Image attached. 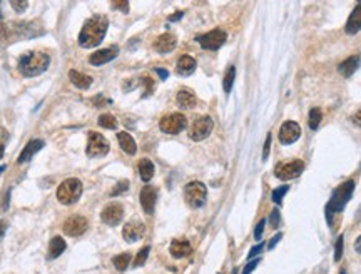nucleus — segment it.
<instances>
[{
    "mask_svg": "<svg viewBox=\"0 0 361 274\" xmlns=\"http://www.w3.org/2000/svg\"><path fill=\"white\" fill-rule=\"evenodd\" d=\"M109 27V19L106 15H94L85 22L79 34V44L80 47L90 49L95 47L102 42V39L106 37V32Z\"/></svg>",
    "mask_w": 361,
    "mask_h": 274,
    "instance_id": "obj_1",
    "label": "nucleus"
},
{
    "mask_svg": "<svg viewBox=\"0 0 361 274\" xmlns=\"http://www.w3.org/2000/svg\"><path fill=\"white\" fill-rule=\"evenodd\" d=\"M50 64V57L44 52H27L20 57L19 61V70L25 77H35L40 75L42 72L47 70Z\"/></svg>",
    "mask_w": 361,
    "mask_h": 274,
    "instance_id": "obj_2",
    "label": "nucleus"
},
{
    "mask_svg": "<svg viewBox=\"0 0 361 274\" xmlns=\"http://www.w3.org/2000/svg\"><path fill=\"white\" fill-rule=\"evenodd\" d=\"M355 191V182L353 181H346L343 182L341 186H338L335 189V193H333L330 203L326 206V219L328 222H333V214L336 212H341L343 209H345V206L348 204V201L351 198V194H353Z\"/></svg>",
    "mask_w": 361,
    "mask_h": 274,
    "instance_id": "obj_3",
    "label": "nucleus"
},
{
    "mask_svg": "<svg viewBox=\"0 0 361 274\" xmlns=\"http://www.w3.org/2000/svg\"><path fill=\"white\" fill-rule=\"evenodd\" d=\"M82 191H84L82 182L79 179H75V177H71V179H66L61 186H59L57 199L61 201L62 204H66V206L75 204L77 201L80 199Z\"/></svg>",
    "mask_w": 361,
    "mask_h": 274,
    "instance_id": "obj_4",
    "label": "nucleus"
},
{
    "mask_svg": "<svg viewBox=\"0 0 361 274\" xmlns=\"http://www.w3.org/2000/svg\"><path fill=\"white\" fill-rule=\"evenodd\" d=\"M206 198H208V189H206V186L203 184V182L194 181V182H189V184L186 186L184 199L191 207H194V209L201 207V206L206 203Z\"/></svg>",
    "mask_w": 361,
    "mask_h": 274,
    "instance_id": "obj_5",
    "label": "nucleus"
},
{
    "mask_svg": "<svg viewBox=\"0 0 361 274\" xmlns=\"http://www.w3.org/2000/svg\"><path fill=\"white\" fill-rule=\"evenodd\" d=\"M107 152H109V142L106 137L99 134V132H94V131L90 132L85 154L89 157H100V156H106Z\"/></svg>",
    "mask_w": 361,
    "mask_h": 274,
    "instance_id": "obj_6",
    "label": "nucleus"
},
{
    "mask_svg": "<svg viewBox=\"0 0 361 274\" xmlns=\"http://www.w3.org/2000/svg\"><path fill=\"white\" fill-rule=\"evenodd\" d=\"M303 171H304L303 161H291L288 164H278V166L274 167V176L281 181H289V179L298 177Z\"/></svg>",
    "mask_w": 361,
    "mask_h": 274,
    "instance_id": "obj_7",
    "label": "nucleus"
},
{
    "mask_svg": "<svg viewBox=\"0 0 361 274\" xmlns=\"http://www.w3.org/2000/svg\"><path fill=\"white\" fill-rule=\"evenodd\" d=\"M187 124L186 117L182 114L176 112V114H169V116L162 117L161 122H159V127H161L162 132L166 134H179V132L184 129Z\"/></svg>",
    "mask_w": 361,
    "mask_h": 274,
    "instance_id": "obj_8",
    "label": "nucleus"
},
{
    "mask_svg": "<svg viewBox=\"0 0 361 274\" xmlns=\"http://www.w3.org/2000/svg\"><path fill=\"white\" fill-rule=\"evenodd\" d=\"M198 42L201 44V47H203V49L217 50L219 47H222L224 42H226V32L221 30V29H214L211 32H208V34L199 35Z\"/></svg>",
    "mask_w": 361,
    "mask_h": 274,
    "instance_id": "obj_9",
    "label": "nucleus"
},
{
    "mask_svg": "<svg viewBox=\"0 0 361 274\" xmlns=\"http://www.w3.org/2000/svg\"><path fill=\"white\" fill-rule=\"evenodd\" d=\"M213 127H214V122L209 116L199 117V119H196L193 127H191L189 137L193 140H204L206 137H209V134L213 132Z\"/></svg>",
    "mask_w": 361,
    "mask_h": 274,
    "instance_id": "obj_10",
    "label": "nucleus"
},
{
    "mask_svg": "<svg viewBox=\"0 0 361 274\" xmlns=\"http://www.w3.org/2000/svg\"><path fill=\"white\" fill-rule=\"evenodd\" d=\"M87 226H89V222H87V219H85V217L72 216V217H69L66 222H64L62 231H64V234L77 237V236H82L85 231H87Z\"/></svg>",
    "mask_w": 361,
    "mask_h": 274,
    "instance_id": "obj_11",
    "label": "nucleus"
},
{
    "mask_svg": "<svg viewBox=\"0 0 361 274\" xmlns=\"http://www.w3.org/2000/svg\"><path fill=\"white\" fill-rule=\"evenodd\" d=\"M122 217H124V207L117 203L106 206L102 209V214H100V219L109 226H117L122 221Z\"/></svg>",
    "mask_w": 361,
    "mask_h": 274,
    "instance_id": "obj_12",
    "label": "nucleus"
},
{
    "mask_svg": "<svg viewBox=\"0 0 361 274\" xmlns=\"http://www.w3.org/2000/svg\"><path fill=\"white\" fill-rule=\"evenodd\" d=\"M301 137V127L293 121H288L280 129V142L281 144H293Z\"/></svg>",
    "mask_w": 361,
    "mask_h": 274,
    "instance_id": "obj_13",
    "label": "nucleus"
},
{
    "mask_svg": "<svg viewBox=\"0 0 361 274\" xmlns=\"http://www.w3.org/2000/svg\"><path fill=\"white\" fill-rule=\"evenodd\" d=\"M117 54H119V47H116V45H112L109 49H100L89 57V62L92 66H104V64L114 61L117 57Z\"/></svg>",
    "mask_w": 361,
    "mask_h": 274,
    "instance_id": "obj_14",
    "label": "nucleus"
},
{
    "mask_svg": "<svg viewBox=\"0 0 361 274\" xmlns=\"http://www.w3.org/2000/svg\"><path fill=\"white\" fill-rule=\"evenodd\" d=\"M156 201H157V191L152 186H144V189L141 191V206H143L145 214L154 212Z\"/></svg>",
    "mask_w": 361,
    "mask_h": 274,
    "instance_id": "obj_15",
    "label": "nucleus"
},
{
    "mask_svg": "<svg viewBox=\"0 0 361 274\" xmlns=\"http://www.w3.org/2000/svg\"><path fill=\"white\" fill-rule=\"evenodd\" d=\"M122 236H124L127 243H136V241H139L144 236V224L141 221L127 222L124 229H122Z\"/></svg>",
    "mask_w": 361,
    "mask_h": 274,
    "instance_id": "obj_16",
    "label": "nucleus"
},
{
    "mask_svg": "<svg viewBox=\"0 0 361 274\" xmlns=\"http://www.w3.org/2000/svg\"><path fill=\"white\" fill-rule=\"evenodd\" d=\"M177 45V39L174 34H162L161 37H157V40L154 42V49L157 50L159 54H167L171 50H174Z\"/></svg>",
    "mask_w": 361,
    "mask_h": 274,
    "instance_id": "obj_17",
    "label": "nucleus"
},
{
    "mask_svg": "<svg viewBox=\"0 0 361 274\" xmlns=\"http://www.w3.org/2000/svg\"><path fill=\"white\" fill-rule=\"evenodd\" d=\"M191 244H189V241H186V239H174L171 243V246H169V253H171L172 258H176V259H181V258H186V256H189L191 254Z\"/></svg>",
    "mask_w": 361,
    "mask_h": 274,
    "instance_id": "obj_18",
    "label": "nucleus"
},
{
    "mask_svg": "<svg viewBox=\"0 0 361 274\" xmlns=\"http://www.w3.org/2000/svg\"><path fill=\"white\" fill-rule=\"evenodd\" d=\"M42 147H44V140H40V139L30 140V142L24 147V150L20 152L19 159H17V164H24L27 161H30V159L34 157V154H37Z\"/></svg>",
    "mask_w": 361,
    "mask_h": 274,
    "instance_id": "obj_19",
    "label": "nucleus"
},
{
    "mask_svg": "<svg viewBox=\"0 0 361 274\" xmlns=\"http://www.w3.org/2000/svg\"><path fill=\"white\" fill-rule=\"evenodd\" d=\"M345 30H346V34H350V35L358 34L361 30V2H358V5L355 7L353 12H351L350 19L346 22Z\"/></svg>",
    "mask_w": 361,
    "mask_h": 274,
    "instance_id": "obj_20",
    "label": "nucleus"
},
{
    "mask_svg": "<svg viewBox=\"0 0 361 274\" xmlns=\"http://www.w3.org/2000/svg\"><path fill=\"white\" fill-rule=\"evenodd\" d=\"M69 79H71V82L75 85L77 89H89L90 84H92V77L82 74V72H79V70L69 72Z\"/></svg>",
    "mask_w": 361,
    "mask_h": 274,
    "instance_id": "obj_21",
    "label": "nucleus"
},
{
    "mask_svg": "<svg viewBox=\"0 0 361 274\" xmlns=\"http://www.w3.org/2000/svg\"><path fill=\"white\" fill-rule=\"evenodd\" d=\"M176 70L179 75H191L196 70V61L191 56H182L179 61H177Z\"/></svg>",
    "mask_w": 361,
    "mask_h": 274,
    "instance_id": "obj_22",
    "label": "nucleus"
},
{
    "mask_svg": "<svg viewBox=\"0 0 361 274\" xmlns=\"http://www.w3.org/2000/svg\"><path fill=\"white\" fill-rule=\"evenodd\" d=\"M117 140H119V144H121L122 150L129 154V156H134V154L137 152L136 140L132 139L131 134H127V132H119V134H117Z\"/></svg>",
    "mask_w": 361,
    "mask_h": 274,
    "instance_id": "obj_23",
    "label": "nucleus"
},
{
    "mask_svg": "<svg viewBox=\"0 0 361 274\" xmlns=\"http://www.w3.org/2000/svg\"><path fill=\"white\" fill-rule=\"evenodd\" d=\"M358 67H360V57L355 56V57H350V59H346V61H343L340 64V67H338V72H340L343 77H350L355 74Z\"/></svg>",
    "mask_w": 361,
    "mask_h": 274,
    "instance_id": "obj_24",
    "label": "nucleus"
},
{
    "mask_svg": "<svg viewBox=\"0 0 361 274\" xmlns=\"http://www.w3.org/2000/svg\"><path fill=\"white\" fill-rule=\"evenodd\" d=\"M66 248H67V244H66V241H64V237H61V236L52 237V241H50V244H49V259L59 258V256L66 251Z\"/></svg>",
    "mask_w": 361,
    "mask_h": 274,
    "instance_id": "obj_25",
    "label": "nucleus"
},
{
    "mask_svg": "<svg viewBox=\"0 0 361 274\" xmlns=\"http://www.w3.org/2000/svg\"><path fill=\"white\" fill-rule=\"evenodd\" d=\"M177 104L184 109L194 107L196 106V95L191 92V90L182 89V90H179V94H177Z\"/></svg>",
    "mask_w": 361,
    "mask_h": 274,
    "instance_id": "obj_26",
    "label": "nucleus"
},
{
    "mask_svg": "<svg viewBox=\"0 0 361 274\" xmlns=\"http://www.w3.org/2000/svg\"><path fill=\"white\" fill-rule=\"evenodd\" d=\"M139 174L144 182H149L154 177V164L149 159H143L139 162Z\"/></svg>",
    "mask_w": 361,
    "mask_h": 274,
    "instance_id": "obj_27",
    "label": "nucleus"
},
{
    "mask_svg": "<svg viewBox=\"0 0 361 274\" xmlns=\"http://www.w3.org/2000/svg\"><path fill=\"white\" fill-rule=\"evenodd\" d=\"M129 263H131V254L129 253H122V254H119L112 259V264L116 266L117 271H126L127 266H129Z\"/></svg>",
    "mask_w": 361,
    "mask_h": 274,
    "instance_id": "obj_28",
    "label": "nucleus"
},
{
    "mask_svg": "<svg viewBox=\"0 0 361 274\" xmlns=\"http://www.w3.org/2000/svg\"><path fill=\"white\" fill-rule=\"evenodd\" d=\"M321 111H319L318 107H314L309 111V116H308V126H309V129H313V131H316L318 127H319V122H321Z\"/></svg>",
    "mask_w": 361,
    "mask_h": 274,
    "instance_id": "obj_29",
    "label": "nucleus"
},
{
    "mask_svg": "<svg viewBox=\"0 0 361 274\" xmlns=\"http://www.w3.org/2000/svg\"><path fill=\"white\" fill-rule=\"evenodd\" d=\"M99 126L104 127V129H116L117 127V119L112 116V114H102L99 117Z\"/></svg>",
    "mask_w": 361,
    "mask_h": 274,
    "instance_id": "obj_30",
    "label": "nucleus"
},
{
    "mask_svg": "<svg viewBox=\"0 0 361 274\" xmlns=\"http://www.w3.org/2000/svg\"><path fill=\"white\" fill-rule=\"evenodd\" d=\"M234 77H236V68L234 67H229L224 75V80H222V87H224V92L229 94L231 89H232V84H234Z\"/></svg>",
    "mask_w": 361,
    "mask_h": 274,
    "instance_id": "obj_31",
    "label": "nucleus"
},
{
    "mask_svg": "<svg viewBox=\"0 0 361 274\" xmlns=\"http://www.w3.org/2000/svg\"><path fill=\"white\" fill-rule=\"evenodd\" d=\"M149 253H150V248H149V246H145V248L141 249L139 253H137L136 259H134V266H136V268L143 266V264H144L145 261H147V256H149Z\"/></svg>",
    "mask_w": 361,
    "mask_h": 274,
    "instance_id": "obj_32",
    "label": "nucleus"
},
{
    "mask_svg": "<svg viewBox=\"0 0 361 274\" xmlns=\"http://www.w3.org/2000/svg\"><path fill=\"white\" fill-rule=\"evenodd\" d=\"M288 191H289V187H288V186H281V187H278V189H274L273 191V196H271L274 203L281 204L283 203V198H285V194L288 193Z\"/></svg>",
    "mask_w": 361,
    "mask_h": 274,
    "instance_id": "obj_33",
    "label": "nucleus"
},
{
    "mask_svg": "<svg viewBox=\"0 0 361 274\" xmlns=\"http://www.w3.org/2000/svg\"><path fill=\"white\" fill-rule=\"evenodd\" d=\"M127 189H129V182H127V181H121V182H119V184L112 189L111 196H119V194L126 193Z\"/></svg>",
    "mask_w": 361,
    "mask_h": 274,
    "instance_id": "obj_34",
    "label": "nucleus"
},
{
    "mask_svg": "<svg viewBox=\"0 0 361 274\" xmlns=\"http://www.w3.org/2000/svg\"><path fill=\"white\" fill-rule=\"evenodd\" d=\"M343 243H345V239H343V236H340L336 239V246H335V261H340L341 256H343Z\"/></svg>",
    "mask_w": 361,
    "mask_h": 274,
    "instance_id": "obj_35",
    "label": "nucleus"
},
{
    "mask_svg": "<svg viewBox=\"0 0 361 274\" xmlns=\"http://www.w3.org/2000/svg\"><path fill=\"white\" fill-rule=\"evenodd\" d=\"M280 219H281L280 211H278V209H273V211H271V216H269V226L276 229V227L280 226Z\"/></svg>",
    "mask_w": 361,
    "mask_h": 274,
    "instance_id": "obj_36",
    "label": "nucleus"
},
{
    "mask_svg": "<svg viewBox=\"0 0 361 274\" xmlns=\"http://www.w3.org/2000/svg\"><path fill=\"white\" fill-rule=\"evenodd\" d=\"M8 134L5 129H0V159L3 157V152H5V140H7Z\"/></svg>",
    "mask_w": 361,
    "mask_h": 274,
    "instance_id": "obj_37",
    "label": "nucleus"
},
{
    "mask_svg": "<svg viewBox=\"0 0 361 274\" xmlns=\"http://www.w3.org/2000/svg\"><path fill=\"white\" fill-rule=\"evenodd\" d=\"M10 5L13 7V10L20 13V12H24L27 7H29V2H24V0H22V2H17V0H12Z\"/></svg>",
    "mask_w": 361,
    "mask_h": 274,
    "instance_id": "obj_38",
    "label": "nucleus"
},
{
    "mask_svg": "<svg viewBox=\"0 0 361 274\" xmlns=\"http://www.w3.org/2000/svg\"><path fill=\"white\" fill-rule=\"evenodd\" d=\"M269 150H271V132L266 136V142H264V149H263V161H266L268 159Z\"/></svg>",
    "mask_w": 361,
    "mask_h": 274,
    "instance_id": "obj_39",
    "label": "nucleus"
},
{
    "mask_svg": "<svg viewBox=\"0 0 361 274\" xmlns=\"http://www.w3.org/2000/svg\"><path fill=\"white\" fill-rule=\"evenodd\" d=\"M264 226H266V221L264 219H261V221L258 222V226H256V229H254V239H261V236H263V231H264Z\"/></svg>",
    "mask_w": 361,
    "mask_h": 274,
    "instance_id": "obj_40",
    "label": "nucleus"
},
{
    "mask_svg": "<svg viewBox=\"0 0 361 274\" xmlns=\"http://www.w3.org/2000/svg\"><path fill=\"white\" fill-rule=\"evenodd\" d=\"M112 7H114V8H121V10L124 12V13L129 12V2H126V0H119V2H112Z\"/></svg>",
    "mask_w": 361,
    "mask_h": 274,
    "instance_id": "obj_41",
    "label": "nucleus"
},
{
    "mask_svg": "<svg viewBox=\"0 0 361 274\" xmlns=\"http://www.w3.org/2000/svg\"><path fill=\"white\" fill-rule=\"evenodd\" d=\"M259 264V259H256V261H251V263H248L246 264V268H244V271H243V274H251L256 269V266H258Z\"/></svg>",
    "mask_w": 361,
    "mask_h": 274,
    "instance_id": "obj_42",
    "label": "nucleus"
},
{
    "mask_svg": "<svg viewBox=\"0 0 361 274\" xmlns=\"http://www.w3.org/2000/svg\"><path fill=\"white\" fill-rule=\"evenodd\" d=\"M263 248H264V244H263V243H259L258 246H254V248L249 251V259H251V258H254L256 254H259V253H261Z\"/></svg>",
    "mask_w": 361,
    "mask_h": 274,
    "instance_id": "obj_43",
    "label": "nucleus"
},
{
    "mask_svg": "<svg viewBox=\"0 0 361 274\" xmlns=\"http://www.w3.org/2000/svg\"><path fill=\"white\" fill-rule=\"evenodd\" d=\"M281 237H283V234H281V232H278V234H276V236H274V237H273V239H271V243H269V244H268V248H269V249H273V248H274V246H276L278 243H280V239H281Z\"/></svg>",
    "mask_w": 361,
    "mask_h": 274,
    "instance_id": "obj_44",
    "label": "nucleus"
},
{
    "mask_svg": "<svg viewBox=\"0 0 361 274\" xmlns=\"http://www.w3.org/2000/svg\"><path fill=\"white\" fill-rule=\"evenodd\" d=\"M351 119H353V124H355V126H358V127H361V109H360V111H358V112H356V114H355V116H353V117H351Z\"/></svg>",
    "mask_w": 361,
    "mask_h": 274,
    "instance_id": "obj_45",
    "label": "nucleus"
},
{
    "mask_svg": "<svg viewBox=\"0 0 361 274\" xmlns=\"http://www.w3.org/2000/svg\"><path fill=\"white\" fill-rule=\"evenodd\" d=\"M5 231H7V222L0 221V241H2V237H3V234H5Z\"/></svg>",
    "mask_w": 361,
    "mask_h": 274,
    "instance_id": "obj_46",
    "label": "nucleus"
},
{
    "mask_svg": "<svg viewBox=\"0 0 361 274\" xmlns=\"http://www.w3.org/2000/svg\"><path fill=\"white\" fill-rule=\"evenodd\" d=\"M156 72H157L159 75H161V79H162V80H166V79H167V75H169V72H167V70H164V68H156Z\"/></svg>",
    "mask_w": 361,
    "mask_h": 274,
    "instance_id": "obj_47",
    "label": "nucleus"
},
{
    "mask_svg": "<svg viewBox=\"0 0 361 274\" xmlns=\"http://www.w3.org/2000/svg\"><path fill=\"white\" fill-rule=\"evenodd\" d=\"M182 15H184V12H177V13H174V15H171V17H169V20H171V22L179 20Z\"/></svg>",
    "mask_w": 361,
    "mask_h": 274,
    "instance_id": "obj_48",
    "label": "nucleus"
},
{
    "mask_svg": "<svg viewBox=\"0 0 361 274\" xmlns=\"http://www.w3.org/2000/svg\"><path fill=\"white\" fill-rule=\"evenodd\" d=\"M8 198H10V191L5 194V198H3V204H2V209H7L8 207Z\"/></svg>",
    "mask_w": 361,
    "mask_h": 274,
    "instance_id": "obj_49",
    "label": "nucleus"
},
{
    "mask_svg": "<svg viewBox=\"0 0 361 274\" xmlns=\"http://www.w3.org/2000/svg\"><path fill=\"white\" fill-rule=\"evenodd\" d=\"M355 249L358 251V253L361 254V236L358 237V239H356V243H355Z\"/></svg>",
    "mask_w": 361,
    "mask_h": 274,
    "instance_id": "obj_50",
    "label": "nucleus"
},
{
    "mask_svg": "<svg viewBox=\"0 0 361 274\" xmlns=\"http://www.w3.org/2000/svg\"><path fill=\"white\" fill-rule=\"evenodd\" d=\"M3 169H5V167H3V166H0V172H2V171H3Z\"/></svg>",
    "mask_w": 361,
    "mask_h": 274,
    "instance_id": "obj_51",
    "label": "nucleus"
},
{
    "mask_svg": "<svg viewBox=\"0 0 361 274\" xmlns=\"http://www.w3.org/2000/svg\"><path fill=\"white\" fill-rule=\"evenodd\" d=\"M0 5H2V2H0ZM0 17H2V12H0Z\"/></svg>",
    "mask_w": 361,
    "mask_h": 274,
    "instance_id": "obj_52",
    "label": "nucleus"
},
{
    "mask_svg": "<svg viewBox=\"0 0 361 274\" xmlns=\"http://www.w3.org/2000/svg\"><path fill=\"white\" fill-rule=\"evenodd\" d=\"M341 274H346V273H345V271H341Z\"/></svg>",
    "mask_w": 361,
    "mask_h": 274,
    "instance_id": "obj_53",
    "label": "nucleus"
}]
</instances>
